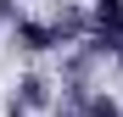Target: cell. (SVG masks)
I'll return each mask as SVG.
<instances>
[{"mask_svg":"<svg viewBox=\"0 0 123 117\" xmlns=\"http://www.w3.org/2000/svg\"><path fill=\"white\" fill-rule=\"evenodd\" d=\"M90 28H95V45L101 50H123V0H95Z\"/></svg>","mask_w":123,"mask_h":117,"instance_id":"6da1fadb","label":"cell"},{"mask_svg":"<svg viewBox=\"0 0 123 117\" xmlns=\"http://www.w3.org/2000/svg\"><path fill=\"white\" fill-rule=\"evenodd\" d=\"M0 6H6V0H0Z\"/></svg>","mask_w":123,"mask_h":117,"instance_id":"7a4b0ae2","label":"cell"}]
</instances>
